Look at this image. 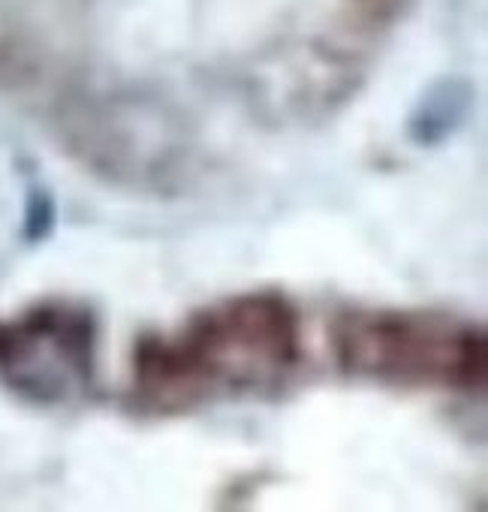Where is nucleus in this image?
I'll return each mask as SVG.
<instances>
[{
  "label": "nucleus",
  "mask_w": 488,
  "mask_h": 512,
  "mask_svg": "<svg viewBox=\"0 0 488 512\" xmlns=\"http://www.w3.org/2000/svg\"><path fill=\"white\" fill-rule=\"evenodd\" d=\"M302 356L296 305L281 293H248L193 314L178 332L136 347L133 395L145 410L175 413L214 395L266 389Z\"/></svg>",
  "instance_id": "1"
},
{
  "label": "nucleus",
  "mask_w": 488,
  "mask_h": 512,
  "mask_svg": "<svg viewBox=\"0 0 488 512\" xmlns=\"http://www.w3.org/2000/svg\"><path fill=\"white\" fill-rule=\"evenodd\" d=\"M335 353L350 374L407 386L476 389L485 377L482 332L434 311H347Z\"/></svg>",
  "instance_id": "2"
}]
</instances>
